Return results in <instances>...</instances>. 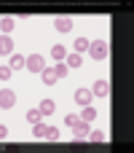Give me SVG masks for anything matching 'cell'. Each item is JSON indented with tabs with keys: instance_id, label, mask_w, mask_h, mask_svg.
I'll list each match as a JSON object with an SVG mask.
<instances>
[{
	"instance_id": "6da1fadb",
	"label": "cell",
	"mask_w": 134,
	"mask_h": 153,
	"mask_svg": "<svg viewBox=\"0 0 134 153\" xmlns=\"http://www.w3.org/2000/svg\"><path fill=\"white\" fill-rule=\"evenodd\" d=\"M89 56L97 59V62H102V59L107 56V43H105V40H94V43H89Z\"/></svg>"
},
{
	"instance_id": "5b68a950",
	"label": "cell",
	"mask_w": 134,
	"mask_h": 153,
	"mask_svg": "<svg viewBox=\"0 0 134 153\" xmlns=\"http://www.w3.org/2000/svg\"><path fill=\"white\" fill-rule=\"evenodd\" d=\"M75 102H78L81 108L91 105V102H94V94H91V89H78V91H75Z\"/></svg>"
},
{
	"instance_id": "52a82bcc",
	"label": "cell",
	"mask_w": 134,
	"mask_h": 153,
	"mask_svg": "<svg viewBox=\"0 0 134 153\" xmlns=\"http://www.w3.org/2000/svg\"><path fill=\"white\" fill-rule=\"evenodd\" d=\"M107 91H110V83H107V81H102V78H99V81L94 83V89H91V94H94V97H107Z\"/></svg>"
},
{
	"instance_id": "7a4b0ae2",
	"label": "cell",
	"mask_w": 134,
	"mask_h": 153,
	"mask_svg": "<svg viewBox=\"0 0 134 153\" xmlns=\"http://www.w3.org/2000/svg\"><path fill=\"white\" fill-rule=\"evenodd\" d=\"M27 70H32V73H43V67H46V59L40 56V54H32V56H27V65H24Z\"/></svg>"
},
{
	"instance_id": "4fadbf2b",
	"label": "cell",
	"mask_w": 134,
	"mask_h": 153,
	"mask_svg": "<svg viewBox=\"0 0 134 153\" xmlns=\"http://www.w3.org/2000/svg\"><path fill=\"white\" fill-rule=\"evenodd\" d=\"M13 27H16V19H11V16H3V22H0V30L8 35V32H13Z\"/></svg>"
},
{
	"instance_id": "277c9868",
	"label": "cell",
	"mask_w": 134,
	"mask_h": 153,
	"mask_svg": "<svg viewBox=\"0 0 134 153\" xmlns=\"http://www.w3.org/2000/svg\"><path fill=\"white\" fill-rule=\"evenodd\" d=\"M13 105H16V94H13L11 89H3V91H0V108H3V110H11Z\"/></svg>"
},
{
	"instance_id": "8992f818",
	"label": "cell",
	"mask_w": 134,
	"mask_h": 153,
	"mask_svg": "<svg viewBox=\"0 0 134 153\" xmlns=\"http://www.w3.org/2000/svg\"><path fill=\"white\" fill-rule=\"evenodd\" d=\"M54 27H56V32H70L73 30V19L59 16V19H54Z\"/></svg>"
},
{
	"instance_id": "9c48e42d",
	"label": "cell",
	"mask_w": 134,
	"mask_h": 153,
	"mask_svg": "<svg viewBox=\"0 0 134 153\" xmlns=\"http://www.w3.org/2000/svg\"><path fill=\"white\" fill-rule=\"evenodd\" d=\"M24 65H27V59H24L21 54H11V59H8V67H11V70H21Z\"/></svg>"
},
{
	"instance_id": "8fae6325",
	"label": "cell",
	"mask_w": 134,
	"mask_h": 153,
	"mask_svg": "<svg viewBox=\"0 0 134 153\" xmlns=\"http://www.w3.org/2000/svg\"><path fill=\"white\" fill-rule=\"evenodd\" d=\"M51 56H54L56 62H64V56H67V48H64L62 43H56V46H51Z\"/></svg>"
},
{
	"instance_id": "ac0fdd59",
	"label": "cell",
	"mask_w": 134,
	"mask_h": 153,
	"mask_svg": "<svg viewBox=\"0 0 134 153\" xmlns=\"http://www.w3.org/2000/svg\"><path fill=\"white\" fill-rule=\"evenodd\" d=\"M83 51H89V40L86 38H75V54H83Z\"/></svg>"
},
{
	"instance_id": "44dd1931",
	"label": "cell",
	"mask_w": 134,
	"mask_h": 153,
	"mask_svg": "<svg viewBox=\"0 0 134 153\" xmlns=\"http://www.w3.org/2000/svg\"><path fill=\"white\" fill-rule=\"evenodd\" d=\"M89 140H91L94 145H99V143H105V134H102V132H89Z\"/></svg>"
},
{
	"instance_id": "e0dca14e",
	"label": "cell",
	"mask_w": 134,
	"mask_h": 153,
	"mask_svg": "<svg viewBox=\"0 0 134 153\" xmlns=\"http://www.w3.org/2000/svg\"><path fill=\"white\" fill-rule=\"evenodd\" d=\"M46 129H48V126H43L40 121H38V124H32V137H38V140H43V137H46Z\"/></svg>"
},
{
	"instance_id": "9a60e30c",
	"label": "cell",
	"mask_w": 134,
	"mask_h": 153,
	"mask_svg": "<svg viewBox=\"0 0 134 153\" xmlns=\"http://www.w3.org/2000/svg\"><path fill=\"white\" fill-rule=\"evenodd\" d=\"M94 118H97V110H94L91 105H86V108H83V113H81V121H89V124H91Z\"/></svg>"
},
{
	"instance_id": "d6986e66",
	"label": "cell",
	"mask_w": 134,
	"mask_h": 153,
	"mask_svg": "<svg viewBox=\"0 0 134 153\" xmlns=\"http://www.w3.org/2000/svg\"><path fill=\"white\" fill-rule=\"evenodd\" d=\"M67 70H70V67H67L64 62H56V67H54V73H56V78H67Z\"/></svg>"
},
{
	"instance_id": "d4e9b609",
	"label": "cell",
	"mask_w": 134,
	"mask_h": 153,
	"mask_svg": "<svg viewBox=\"0 0 134 153\" xmlns=\"http://www.w3.org/2000/svg\"><path fill=\"white\" fill-rule=\"evenodd\" d=\"M0 22H3V16H0Z\"/></svg>"
},
{
	"instance_id": "cb8c5ba5",
	"label": "cell",
	"mask_w": 134,
	"mask_h": 153,
	"mask_svg": "<svg viewBox=\"0 0 134 153\" xmlns=\"http://www.w3.org/2000/svg\"><path fill=\"white\" fill-rule=\"evenodd\" d=\"M5 137H8V126H5V124H0V140H5Z\"/></svg>"
},
{
	"instance_id": "5bb4252c",
	"label": "cell",
	"mask_w": 134,
	"mask_h": 153,
	"mask_svg": "<svg viewBox=\"0 0 134 153\" xmlns=\"http://www.w3.org/2000/svg\"><path fill=\"white\" fill-rule=\"evenodd\" d=\"M54 108H56V105H54V100H43L38 110H40L43 116H51V113H54Z\"/></svg>"
},
{
	"instance_id": "3957f363",
	"label": "cell",
	"mask_w": 134,
	"mask_h": 153,
	"mask_svg": "<svg viewBox=\"0 0 134 153\" xmlns=\"http://www.w3.org/2000/svg\"><path fill=\"white\" fill-rule=\"evenodd\" d=\"M89 121H78L75 126H73V134H75V143H83L86 137H89Z\"/></svg>"
},
{
	"instance_id": "ba28073f",
	"label": "cell",
	"mask_w": 134,
	"mask_h": 153,
	"mask_svg": "<svg viewBox=\"0 0 134 153\" xmlns=\"http://www.w3.org/2000/svg\"><path fill=\"white\" fill-rule=\"evenodd\" d=\"M13 54V43L8 35H0V56H11Z\"/></svg>"
},
{
	"instance_id": "7402d4cb",
	"label": "cell",
	"mask_w": 134,
	"mask_h": 153,
	"mask_svg": "<svg viewBox=\"0 0 134 153\" xmlns=\"http://www.w3.org/2000/svg\"><path fill=\"white\" fill-rule=\"evenodd\" d=\"M78 121H81V116H73V113H70V116H64V126H70V129H73Z\"/></svg>"
},
{
	"instance_id": "7c38bea8",
	"label": "cell",
	"mask_w": 134,
	"mask_h": 153,
	"mask_svg": "<svg viewBox=\"0 0 134 153\" xmlns=\"http://www.w3.org/2000/svg\"><path fill=\"white\" fill-rule=\"evenodd\" d=\"M64 65H67V67H81V65H83V56L73 51V54H67V56H64Z\"/></svg>"
},
{
	"instance_id": "ffe728a7",
	"label": "cell",
	"mask_w": 134,
	"mask_h": 153,
	"mask_svg": "<svg viewBox=\"0 0 134 153\" xmlns=\"http://www.w3.org/2000/svg\"><path fill=\"white\" fill-rule=\"evenodd\" d=\"M46 140H48V143H56V140H59V129H56V126H48V129H46Z\"/></svg>"
},
{
	"instance_id": "603a6c76",
	"label": "cell",
	"mask_w": 134,
	"mask_h": 153,
	"mask_svg": "<svg viewBox=\"0 0 134 153\" xmlns=\"http://www.w3.org/2000/svg\"><path fill=\"white\" fill-rule=\"evenodd\" d=\"M11 73H13V70H11L8 65H3V67H0V81H8V78H11Z\"/></svg>"
},
{
	"instance_id": "2e32d148",
	"label": "cell",
	"mask_w": 134,
	"mask_h": 153,
	"mask_svg": "<svg viewBox=\"0 0 134 153\" xmlns=\"http://www.w3.org/2000/svg\"><path fill=\"white\" fill-rule=\"evenodd\" d=\"M24 118H27L30 124H38V121H43V113L35 108V110H27V116H24Z\"/></svg>"
},
{
	"instance_id": "30bf717a",
	"label": "cell",
	"mask_w": 134,
	"mask_h": 153,
	"mask_svg": "<svg viewBox=\"0 0 134 153\" xmlns=\"http://www.w3.org/2000/svg\"><path fill=\"white\" fill-rule=\"evenodd\" d=\"M40 75H43V83H46V86H54V83L59 81V78H56V73H54V67H43V73H40Z\"/></svg>"
}]
</instances>
